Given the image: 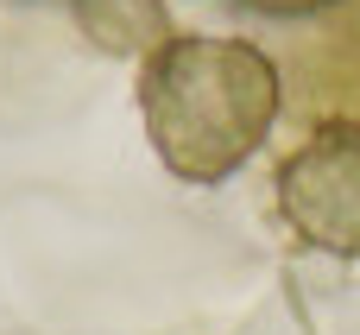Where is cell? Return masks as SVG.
<instances>
[{
  "mask_svg": "<svg viewBox=\"0 0 360 335\" xmlns=\"http://www.w3.org/2000/svg\"><path fill=\"white\" fill-rule=\"evenodd\" d=\"M285 108L278 63L247 38L177 32L139 63V114L158 165L177 184L234 177Z\"/></svg>",
  "mask_w": 360,
  "mask_h": 335,
  "instance_id": "cell-1",
  "label": "cell"
},
{
  "mask_svg": "<svg viewBox=\"0 0 360 335\" xmlns=\"http://www.w3.org/2000/svg\"><path fill=\"white\" fill-rule=\"evenodd\" d=\"M278 222L329 260H360V120H323L278 158Z\"/></svg>",
  "mask_w": 360,
  "mask_h": 335,
  "instance_id": "cell-2",
  "label": "cell"
},
{
  "mask_svg": "<svg viewBox=\"0 0 360 335\" xmlns=\"http://www.w3.org/2000/svg\"><path fill=\"white\" fill-rule=\"evenodd\" d=\"M82 38L101 51V57H152L158 44H171V13L165 0H70Z\"/></svg>",
  "mask_w": 360,
  "mask_h": 335,
  "instance_id": "cell-3",
  "label": "cell"
},
{
  "mask_svg": "<svg viewBox=\"0 0 360 335\" xmlns=\"http://www.w3.org/2000/svg\"><path fill=\"white\" fill-rule=\"evenodd\" d=\"M240 6H253V13H266V19H304V13H323V6H335V0H240Z\"/></svg>",
  "mask_w": 360,
  "mask_h": 335,
  "instance_id": "cell-4",
  "label": "cell"
}]
</instances>
